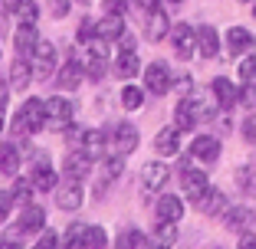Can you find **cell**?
<instances>
[{"mask_svg": "<svg viewBox=\"0 0 256 249\" xmlns=\"http://www.w3.org/2000/svg\"><path fill=\"white\" fill-rule=\"evenodd\" d=\"M118 246H151V240L144 233H138V230H125V233L118 236Z\"/></svg>", "mask_w": 256, "mask_h": 249, "instance_id": "obj_35", "label": "cell"}, {"mask_svg": "<svg viewBox=\"0 0 256 249\" xmlns=\"http://www.w3.org/2000/svg\"><path fill=\"white\" fill-rule=\"evenodd\" d=\"M86 76H89V72H86L82 62L69 59L66 66L60 69V79H56V85H60V89H66V92H72V89H79V85H82V79H86Z\"/></svg>", "mask_w": 256, "mask_h": 249, "instance_id": "obj_15", "label": "cell"}, {"mask_svg": "<svg viewBox=\"0 0 256 249\" xmlns=\"http://www.w3.org/2000/svg\"><path fill=\"white\" fill-rule=\"evenodd\" d=\"M98 36L108 39V43L122 39V36H125V16H122V13H106L102 20H98Z\"/></svg>", "mask_w": 256, "mask_h": 249, "instance_id": "obj_21", "label": "cell"}, {"mask_svg": "<svg viewBox=\"0 0 256 249\" xmlns=\"http://www.w3.org/2000/svg\"><path fill=\"white\" fill-rule=\"evenodd\" d=\"M236 181H240V190H246V194H256V177H253V171H250V167H240V171H236Z\"/></svg>", "mask_w": 256, "mask_h": 249, "instance_id": "obj_41", "label": "cell"}, {"mask_svg": "<svg viewBox=\"0 0 256 249\" xmlns=\"http://www.w3.org/2000/svg\"><path fill=\"white\" fill-rule=\"evenodd\" d=\"M154 233H158V243L171 246V243L178 240V220H158V227H154Z\"/></svg>", "mask_w": 256, "mask_h": 249, "instance_id": "obj_33", "label": "cell"}, {"mask_svg": "<svg viewBox=\"0 0 256 249\" xmlns=\"http://www.w3.org/2000/svg\"><path fill=\"white\" fill-rule=\"evenodd\" d=\"M240 105L243 108H256V82H246L240 89Z\"/></svg>", "mask_w": 256, "mask_h": 249, "instance_id": "obj_43", "label": "cell"}, {"mask_svg": "<svg viewBox=\"0 0 256 249\" xmlns=\"http://www.w3.org/2000/svg\"><path fill=\"white\" fill-rule=\"evenodd\" d=\"M0 131H7V121H4V118H0Z\"/></svg>", "mask_w": 256, "mask_h": 249, "instance_id": "obj_52", "label": "cell"}, {"mask_svg": "<svg viewBox=\"0 0 256 249\" xmlns=\"http://www.w3.org/2000/svg\"><path fill=\"white\" fill-rule=\"evenodd\" d=\"M125 7H128V0H102L106 13H125Z\"/></svg>", "mask_w": 256, "mask_h": 249, "instance_id": "obj_45", "label": "cell"}, {"mask_svg": "<svg viewBox=\"0 0 256 249\" xmlns=\"http://www.w3.org/2000/svg\"><path fill=\"white\" fill-rule=\"evenodd\" d=\"M168 33H171V20H168V13L161 7L148 10V26H144V36H148L151 43H161Z\"/></svg>", "mask_w": 256, "mask_h": 249, "instance_id": "obj_13", "label": "cell"}, {"mask_svg": "<svg viewBox=\"0 0 256 249\" xmlns=\"http://www.w3.org/2000/svg\"><path fill=\"white\" fill-rule=\"evenodd\" d=\"M224 217H226V227L230 230H243L250 220H253V210H250V207H234V210H226Z\"/></svg>", "mask_w": 256, "mask_h": 249, "instance_id": "obj_29", "label": "cell"}, {"mask_svg": "<svg viewBox=\"0 0 256 249\" xmlns=\"http://www.w3.org/2000/svg\"><path fill=\"white\" fill-rule=\"evenodd\" d=\"M86 72H89V79H106V72H108V56L92 53L89 59H86Z\"/></svg>", "mask_w": 256, "mask_h": 249, "instance_id": "obj_30", "label": "cell"}, {"mask_svg": "<svg viewBox=\"0 0 256 249\" xmlns=\"http://www.w3.org/2000/svg\"><path fill=\"white\" fill-rule=\"evenodd\" d=\"M197 53L204 56V59H214V56L220 53V36L214 26H200L197 30Z\"/></svg>", "mask_w": 256, "mask_h": 249, "instance_id": "obj_22", "label": "cell"}, {"mask_svg": "<svg viewBox=\"0 0 256 249\" xmlns=\"http://www.w3.org/2000/svg\"><path fill=\"white\" fill-rule=\"evenodd\" d=\"M253 46H256V39L246 26H230L226 30V49H230V56H246Z\"/></svg>", "mask_w": 256, "mask_h": 249, "instance_id": "obj_12", "label": "cell"}, {"mask_svg": "<svg viewBox=\"0 0 256 249\" xmlns=\"http://www.w3.org/2000/svg\"><path fill=\"white\" fill-rule=\"evenodd\" d=\"M0 3H4V0H0Z\"/></svg>", "mask_w": 256, "mask_h": 249, "instance_id": "obj_56", "label": "cell"}, {"mask_svg": "<svg viewBox=\"0 0 256 249\" xmlns=\"http://www.w3.org/2000/svg\"><path fill=\"white\" fill-rule=\"evenodd\" d=\"M174 121H178V128H181V131H190V128L200 125L194 98H181V102H178V108H174Z\"/></svg>", "mask_w": 256, "mask_h": 249, "instance_id": "obj_20", "label": "cell"}, {"mask_svg": "<svg viewBox=\"0 0 256 249\" xmlns=\"http://www.w3.org/2000/svg\"><path fill=\"white\" fill-rule=\"evenodd\" d=\"M174 85V76L171 69H168V62H151L148 69H144V89L151 92V95H168Z\"/></svg>", "mask_w": 256, "mask_h": 249, "instance_id": "obj_3", "label": "cell"}, {"mask_svg": "<svg viewBox=\"0 0 256 249\" xmlns=\"http://www.w3.org/2000/svg\"><path fill=\"white\" fill-rule=\"evenodd\" d=\"M82 184L79 181H69L66 187H60L56 190V207H60V210H79V207H82Z\"/></svg>", "mask_w": 256, "mask_h": 249, "instance_id": "obj_18", "label": "cell"}, {"mask_svg": "<svg viewBox=\"0 0 256 249\" xmlns=\"http://www.w3.org/2000/svg\"><path fill=\"white\" fill-rule=\"evenodd\" d=\"M154 151L164 154V158H174V154L181 151V128L174 125V128H161L158 138H154Z\"/></svg>", "mask_w": 256, "mask_h": 249, "instance_id": "obj_17", "label": "cell"}, {"mask_svg": "<svg viewBox=\"0 0 256 249\" xmlns=\"http://www.w3.org/2000/svg\"><path fill=\"white\" fill-rule=\"evenodd\" d=\"M96 36H98V20H92V16H82L79 30H76V39H79V43H92Z\"/></svg>", "mask_w": 256, "mask_h": 249, "instance_id": "obj_34", "label": "cell"}, {"mask_svg": "<svg viewBox=\"0 0 256 249\" xmlns=\"http://www.w3.org/2000/svg\"><path fill=\"white\" fill-rule=\"evenodd\" d=\"M190 154H194L197 161H204V164H214V161L220 158V141L214 135H197L194 144H190Z\"/></svg>", "mask_w": 256, "mask_h": 249, "instance_id": "obj_14", "label": "cell"}, {"mask_svg": "<svg viewBox=\"0 0 256 249\" xmlns=\"http://www.w3.org/2000/svg\"><path fill=\"white\" fill-rule=\"evenodd\" d=\"M89 171H92V158L82 151V148L72 151V154H66V161H62V174H66L69 181H86Z\"/></svg>", "mask_w": 256, "mask_h": 249, "instance_id": "obj_10", "label": "cell"}, {"mask_svg": "<svg viewBox=\"0 0 256 249\" xmlns=\"http://www.w3.org/2000/svg\"><path fill=\"white\" fill-rule=\"evenodd\" d=\"M253 16H256V7H253Z\"/></svg>", "mask_w": 256, "mask_h": 249, "instance_id": "obj_55", "label": "cell"}, {"mask_svg": "<svg viewBox=\"0 0 256 249\" xmlns=\"http://www.w3.org/2000/svg\"><path fill=\"white\" fill-rule=\"evenodd\" d=\"M14 43H16V49H20L23 56H26V53H33V49H36V43H40L36 23H20V26H16V36H14Z\"/></svg>", "mask_w": 256, "mask_h": 249, "instance_id": "obj_25", "label": "cell"}, {"mask_svg": "<svg viewBox=\"0 0 256 249\" xmlns=\"http://www.w3.org/2000/svg\"><path fill=\"white\" fill-rule=\"evenodd\" d=\"M14 190H0V223H4V220L10 217V210H14Z\"/></svg>", "mask_w": 256, "mask_h": 249, "instance_id": "obj_42", "label": "cell"}, {"mask_svg": "<svg viewBox=\"0 0 256 249\" xmlns=\"http://www.w3.org/2000/svg\"><path fill=\"white\" fill-rule=\"evenodd\" d=\"M14 200H16L20 207L33 204V177H20V181H16V187H14Z\"/></svg>", "mask_w": 256, "mask_h": 249, "instance_id": "obj_32", "label": "cell"}, {"mask_svg": "<svg viewBox=\"0 0 256 249\" xmlns=\"http://www.w3.org/2000/svg\"><path fill=\"white\" fill-rule=\"evenodd\" d=\"M240 3H253V0H240Z\"/></svg>", "mask_w": 256, "mask_h": 249, "instance_id": "obj_54", "label": "cell"}, {"mask_svg": "<svg viewBox=\"0 0 256 249\" xmlns=\"http://www.w3.org/2000/svg\"><path fill=\"white\" fill-rule=\"evenodd\" d=\"M10 128H14V135H36V131H43L46 128V102L43 98H26L23 108L14 115Z\"/></svg>", "mask_w": 256, "mask_h": 249, "instance_id": "obj_1", "label": "cell"}, {"mask_svg": "<svg viewBox=\"0 0 256 249\" xmlns=\"http://www.w3.org/2000/svg\"><path fill=\"white\" fill-rule=\"evenodd\" d=\"M168 181H171V167L164 161H148L142 167V187L144 190H164Z\"/></svg>", "mask_w": 256, "mask_h": 249, "instance_id": "obj_8", "label": "cell"}, {"mask_svg": "<svg viewBox=\"0 0 256 249\" xmlns=\"http://www.w3.org/2000/svg\"><path fill=\"white\" fill-rule=\"evenodd\" d=\"M23 0H4V7H7V13H14V10H20Z\"/></svg>", "mask_w": 256, "mask_h": 249, "instance_id": "obj_51", "label": "cell"}, {"mask_svg": "<svg viewBox=\"0 0 256 249\" xmlns=\"http://www.w3.org/2000/svg\"><path fill=\"white\" fill-rule=\"evenodd\" d=\"M122 171H125V154H115V158L106 161V177L112 181V177H122Z\"/></svg>", "mask_w": 256, "mask_h": 249, "instance_id": "obj_40", "label": "cell"}, {"mask_svg": "<svg viewBox=\"0 0 256 249\" xmlns=\"http://www.w3.org/2000/svg\"><path fill=\"white\" fill-rule=\"evenodd\" d=\"M154 213H158V220H181L184 217V200L178 194H161L158 204H154Z\"/></svg>", "mask_w": 256, "mask_h": 249, "instance_id": "obj_19", "label": "cell"}, {"mask_svg": "<svg viewBox=\"0 0 256 249\" xmlns=\"http://www.w3.org/2000/svg\"><path fill=\"white\" fill-rule=\"evenodd\" d=\"M43 227H46V210L36 207V204H26L14 233H26V236H30V233H43Z\"/></svg>", "mask_w": 256, "mask_h": 249, "instance_id": "obj_11", "label": "cell"}, {"mask_svg": "<svg viewBox=\"0 0 256 249\" xmlns=\"http://www.w3.org/2000/svg\"><path fill=\"white\" fill-rule=\"evenodd\" d=\"M72 115H76V105L62 95H53L46 98V128L50 131H66L72 125Z\"/></svg>", "mask_w": 256, "mask_h": 249, "instance_id": "obj_2", "label": "cell"}, {"mask_svg": "<svg viewBox=\"0 0 256 249\" xmlns=\"http://www.w3.org/2000/svg\"><path fill=\"white\" fill-rule=\"evenodd\" d=\"M243 138L256 144V118H246V121H243Z\"/></svg>", "mask_w": 256, "mask_h": 249, "instance_id": "obj_48", "label": "cell"}, {"mask_svg": "<svg viewBox=\"0 0 256 249\" xmlns=\"http://www.w3.org/2000/svg\"><path fill=\"white\" fill-rule=\"evenodd\" d=\"M171 3H184V0H171Z\"/></svg>", "mask_w": 256, "mask_h": 249, "instance_id": "obj_53", "label": "cell"}, {"mask_svg": "<svg viewBox=\"0 0 256 249\" xmlns=\"http://www.w3.org/2000/svg\"><path fill=\"white\" fill-rule=\"evenodd\" d=\"M135 3H138V7H142V10H154V7H158V3H161V0H135Z\"/></svg>", "mask_w": 256, "mask_h": 249, "instance_id": "obj_50", "label": "cell"}, {"mask_svg": "<svg viewBox=\"0 0 256 249\" xmlns=\"http://www.w3.org/2000/svg\"><path fill=\"white\" fill-rule=\"evenodd\" d=\"M108 141H112V135L108 131H98V128H89L82 135V141H79V148H82L86 154H89L92 161H102L108 154Z\"/></svg>", "mask_w": 256, "mask_h": 249, "instance_id": "obj_9", "label": "cell"}, {"mask_svg": "<svg viewBox=\"0 0 256 249\" xmlns=\"http://www.w3.org/2000/svg\"><path fill=\"white\" fill-rule=\"evenodd\" d=\"M16 13H20V23H36V16H40V7H36V0H23Z\"/></svg>", "mask_w": 256, "mask_h": 249, "instance_id": "obj_38", "label": "cell"}, {"mask_svg": "<svg viewBox=\"0 0 256 249\" xmlns=\"http://www.w3.org/2000/svg\"><path fill=\"white\" fill-rule=\"evenodd\" d=\"M122 105H125V112H138V108L144 105V89L125 85V89H122Z\"/></svg>", "mask_w": 256, "mask_h": 249, "instance_id": "obj_28", "label": "cell"}, {"mask_svg": "<svg viewBox=\"0 0 256 249\" xmlns=\"http://www.w3.org/2000/svg\"><path fill=\"white\" fill-rule=\"evenodd\" d=\"M214 98H217V105L220 108H234V105H240V89H236L234 82H230V79H214Z\"/></svg>", "mask_w": 256, "mask_h": 249, "instance_id": "obj_16", "label": "cell"}, {"mask_svg": "<svg viewBox=\"0 0 256 249\" xmlns=\"http://www.w3.org/2000/svg\"><path fill=\"white\" fill-rule=\"evenodd\" d=\"M82 246H89V249H102V246H108L106 230H102V227H86V233H82Z\"/></svg>", "mask_w": 256, "mask_h": 249, "instance_id": "obj_31", "label": "cell"}, {"mask_svg": "<svg viewBox=\"0 0 256 249\" xmlns=\"http://www.w3.org/2000/svg\"><path fill=\"white\" fill-rule=\"evenodd\" d=\"M50 10H53V16H66L69 13V0H50Z\"/></svg>", "mask_w": 256, "mask_h": 249, "instance_id": "obj_47", "label": "cell"}, {"mask_svg": "<svg viewBox=\"0 0 256 249\" xmlns=\"http://www.w3.org/2000/svg\"><path fill=\"white\" fill-rule=\"evenodd\" d=\"M10 89H14V85H10L7 79H0V112L10 105Z\"/></svg>", "mask_w": 256, "mask_h": 249, "instance_id": "obj_46", "label": "cell"}, {"mask_svg": "<svg viewBox=\"0 0 256 249\" xmlns=\"http://www.w3.org/2000/svg\"><path fill=\"white\" fill-rule=\"evenodd\" d=\"M53 69H56V46L40 39L36 49H33V72H36V79H50Z\"/></svg>", "mask_w": 256, "mask_h": 249, "instance_id": "obj_5", "label": "cell"}, {"mask_svg": "<svg viewBox=\"0 0 256 249\" xmlns=\"http://www.w3.org/2000/svg\"><path fill=\"white\" fill-rule=\"evenodd\" d=\"M181 184H184V194L190 197V204H200L204 197H207V190H210L207 174L194 171V167H188V164H184V171H181Z\"/></svg>", "mask_w": 256, "mask_h": 249, "instance_id": "obj_4", "label": "cell"}, {"mask_svg": "<svg viewBox=\"0 0 256 249\" xmlns=\"http://www.w3.org/2000/svg\"><path fill=\"white\" fill-rule=\"evenodd\" d=\"M226 207H230V204H226V194H224V190H214V187H210V190H207V197L197 204V210L207 213V217H224Z\"/></svg>", "mask_w": 256, "mask_h": 249, "instance_id": "obj_23", "label": "cell"}, {"mask_svg": "<svg viewBox=\"0 0 256 249\" xmlns=\"http://www.w3.org/2000/svg\"><path fill=\"white\" fill-rule=\"evenodd\" d=\"M60 233H56V230H43V236H40V240H36V246L40 249H53V246H60Z\"/></svg>", "mask_w": 256, "mask_h": 249, "instance_id": "obj_44", "label": "cell"}, {"mask_svg": "<svg viewBox=\"0 0 256 249\" xmlns=\"http://www.w3.org/2000/svg\"><path fill=\"white\" fill-rule=\"evenodd\" d=\"M26 158H30V177H36V174L50 171V158H46V151H30Z\"/></svg>", "mask_w": 256, "mask_h": 249, "instance_id": "obj_36", "label": "cell"}, {"mask_svg": "<svg viewBox=\"0 0 256 249\" xmlns=\"http://www.w3.org/2000/svg\"><path fill=\"white\" fill-rule=\"evenodd\" d=\"M20 161H23V154L16 151V144H0V174L4 177H14L20 171Z\"/></svg>", "mask_w": 256, "mask_h": 249, "instance_id": "obj_26", "label": "cell"}, {"mask_svg": "<svg viewBox=\"0 0 256 249\" xmlns=\"http://www.w3.org/2000/svg\"><path fill=\"white\" fill-rule=\"evenodd\" d=\"M240 76H243V82H256V56L253 53H246L240 59Z\"/></svg>", "mask_w": 256, "mask_h": 249, "instance_id": "obj_37", "label": "cell"}, {"mask_svg": "<svg viewBox=\"0 0 256 249\" xmlns=\"http://www.w3.org/2000/svg\"><path fill=\"white\" fill-rule=\"evenodd\" d=\"M240 246H243V249H253V246H256V233H243V236H240Z\"/></svg>", "mask_w": 256, "mask_h": 249, "instance_id": "obj_49", "label": "cell"}, {"mask_svg": "<svg viewBox=\"0 0 256 249\" xmlns=\"http://www.w3.org/2000/svg\"><path fill=\"white\" fill-rule=\"evenodd\" d=\"M36 76L33 72V66L26 59H16L14 66H10V85H14L16 92H23V89H30V79Z\"/></svg>", "mask_w": 256, "mask_h": 249, "instance_id": "obj_27", "label": "cell"}, {"mask_svg": "<svg viewBox=\"0 0 256 249\" xmlns=\"http://www.w3.org/2000/svg\"><path fill=\"white\" fill-rule=\"evenodd\" d=\"M138 141H142V135H138V128L132 125V121H122V125H115V128H112L115 154H132L138 148Z\"/></svg>", "mask_w": 256, "mask_h": 249, "instance_id": "obj_7", "label": "cell"}, {"mask_svg": "<svg viewBox=\"0 0 256 249\" xmlns=\"http://www.w3.org/2000/svg\"><path fill=\"white\" fill-rule=\"evenodd\" d=\"M171 39H174V53H178V59H190L197 49V30H190L188 23H178V26H171Z\"/></svg>", "mask_w": 256, "mask_h": 249, "instance_id": "obj_6", "label": "cell"}, {"mask_svg": "<svg viewBox=\"0 0 256 249\" xmlns=\"http://www.w3.org/2000/svg\"><path fill=\"white\" fill-rule=\"evenodd\" d=\"M33 181H36V190H56V181H60V177H56V171H53V167H50V171L36 174Z\"/></svg>", "mask_w": 256, "mask_h": 249, "instance_id": "obj_39", "label": "cell"}, {"mask_svg": "<svg viewBox=\"0 0 256 249\" xmlns=\"http://www.w3.org/2000/svg\"><path fill=\"white\" fill-rule=\"evenodd\" d=\"M115 72H118L122 79H135L138 72H142V59H138L135 49H122L118 59H115Z\"/></svg>", "mask_w": 256, "mask_h": 249, "instance_id": "obj_24", "label": "cell"}]
</instances>
